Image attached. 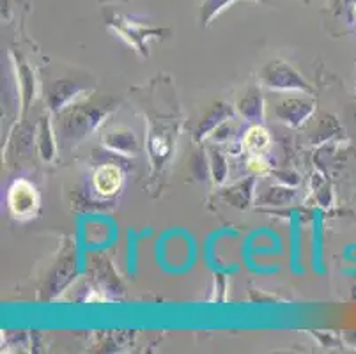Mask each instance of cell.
<instances>
[{
  "label": "cell",
  "instance_id": "6da1fadb",
  "mask_svg": "<svg viewBox=\"0 0 356 354\" xmlns=\"http://www.w3.org/2000/svg\"><path fill=\"white\" fill-rule=\"evenodd\" d=\"M8 204L13 216H16V218H29L40 206L38 191L27 181H16L11 186V190H9Z\"/></svg>",
  "mask_w": 356,
  "mask_h": 354
},
{
  "label": "cell",
  "instance_id": "7a4b0ae2",
  "mask_svg": "<svg viewBox=\"0 0 356 354\" xmlns=\"http://www.w3.org/2000/svg\"><path fill=\"white\" fill-rule=\"evenodd\" d=\"M122 174L114 165L99 167L95 174V188L102 195H114L121 188Z\"/></svg>",
  "mask_w": 356,
  "mask_h": 354
},
{
  "label": "cell",
  "instance_id": "3957f363",
  "mask_svg": "<svg viewBox=\"0 0 356 354\" xmlns=\"http://www.w3.org/2000/svg\"><path fill=\"white\" fill-rule=\"evenodd\" d=\"M270 142V136H268V131L264 128H259V126H254L247 131L245 135V145L252 151H259V149H264Z\"/></svg>",
  "mask_w": 356,
  "mask_h": 354
},
{
  "label": "cell",
  "instance_id": "277c9868",
  "mask_svg": "<svg viewBox=\"0 0 356 354\" xmlns=\"http://www.w3.org/2000/svg\"><path fill=\"white\" fill-rule=\"evenodd\" d=\"M250 168L252 170H264V168H266V161L255 156V158H252L250 160Z\"/></svg>",
  "mask_w": 356,
  "mask_h": 354
}]
</instances>
